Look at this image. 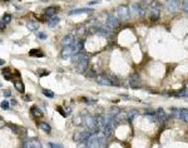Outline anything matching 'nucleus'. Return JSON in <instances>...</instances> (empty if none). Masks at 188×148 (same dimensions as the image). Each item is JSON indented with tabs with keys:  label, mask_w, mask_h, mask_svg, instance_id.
<instances>
[{
	"label": "nucleus",
	"mask_w": 188,
	"mask_h": 148,
	"mask_svg": "<svg viewBox=\"0 0 188 148\" xmlns=\"http://www.w3.org/2000/svg\"><path fill=\"white\" fill-rule=\"evenodd\" d=\"M48 147H52V148H62L63 146L59 144V143H54V142H49L48 143Z\"/></svg>",
	"instance_id": "473e14b6"
},
{
	"label": "nucleus",
	"mask_w": 188,
	"mask_h": 148,
	"mask_svg": "<svg viewBox=\"0 0 188 148\" xmlns=\"http://www.w3.org/2000/svg\"><path fill=\"white\" fill-rule=\"evenodd\" d=\"M83 47H84V43H83V40H80V39L75 40L72 45H65L63 48V50H62V58H64V59L72 58L75 53H78V52L82 50Z\"/></svg>",
	"instance_id": "f257e3e1"
},
{
	"label": "nucleus",
	"mask_w": 188,
	"mask_h": 148,
	"mask_svg": "<svg viewBox=\"0 0 188 148\" xmlns=\"http://www.w3.org/2000/svg\"><path fill=\"white\" fill-rule=\"evenodd\" d=\"M37 35L39 39H47V34H44V33H37Z\"/></svg>",
	"instance_id": "c9c22d12"
},
{
	"label": "nucleus",
	"mask_w": 188,
	"mask_h": 148,
	"mask_svg": "<svg viewBox=\"0 0 188 148\" xmlns=\"http://www.w3.org/2000/svg\"><path fill=\"white\" fill-rule=\"evenodd\" d=\"M96 80L100 85H108V87H119L121 85L119 79H117L113 76H104V74H102V76L96 77Z\"/></svg>",
	"instance_id": "f03ea898"
},
{
	"label": "nucleus",
	"mask_w": 188,
	"mask_h": 148,
	"mask_svg": "<svg viewBox=\"0 0 188 148\" xmlns=\"http://www.w3.org/2000/svg\"><path fill=\"white\" fill-rule=\"evenodd\" d=\"M14 87H15V89L18 90L19 93H24L25 92V87H24V83L21 80H15L14 82Z\"/></svg>",
	"instance_id": "412c9836"
},
{
	"label": "nucleus",
	"mask_w": 188,
	"mask_h": 148,
	"mask_svg": "<svg viewBox=\"0 0 188 148\" xmlns=\"http://www.w3.org/2000/svg\"><path fill=\"white\" fill-rule=\"evenodd\" d=\"M181 6H182V10H183L184 13H188V0H183Z\"/></svg>",
	"instance_id": "c756f323"
},
{
	"label": "nucleus",
	"mask_w": 188,
	"mask_h": 148,
	"mask_svg": "<svg viewBox=\"0 0 188 148\" xmlns=\"http://www.w3.org/2000/svg\"><path fill=\"white\" fill-rule=\"evenodd\" d=\"M3 20L8 24V23H10V20H11V15L10 14H5L4 16H3Z\"/></svg>",
	"instance_id": "72a5a7b5"
},
{
	"label": "nucleus",
	"mask_w": 188,
	"mask_h": 148,
	"mask_svg": "<svg viewBox=\"0 0 188 148\" xmlns=\"http://www.w3.org/2000/svg\"><path fill=\"white\" fill-rule=\"evenodd\" d=\"M2 85H3V84H2V83H0V87H2Z\"/></svg>",
	"instance_id": "79ce46f5"
},
{
	"label": "nucleus",
	"mask_w": 188,
	"mask_h": 148,
	"mask_svg": "<svg viewBox=\"0 0 188 148\" xmlns=\"http://www.w3.org/2000/svg\"><path fill=\"white\" fill-rule=\"evenodd\" d=\"M74 42H75L74 35L69 34V35H65V37L62 39V45H63V47H65V45H72Z\"/></svg>",
	"instance_id": "4468645a"
},
{
	"label": "nucleus",
	"mask_w": 188,
	"mask_h": 148,
	"mask_svg": "<svg viewBox=\"0 0 188 148\" xmlns=\"http://www.w3.org/2000/svg\"><path fill=\"white\" fill-rule=\"evenodd\" d=\"M88 63H89V56H88V55H85L79 63H76V64H75L76 70H78L79 73L85 72V70H87V68H88Z\"/></svg>",
	"instance_id": "1a4fd4ad"
},
{
	"label": "nucleus",
	"mask_w": 188,
	"mask_h": 148,
	"mask_svg": "<svg viewBox=\"0 0 188 148\" xmlns=\"http://www.w3.org/2000/svg\"><path fill=\"white\" fill-rule=\"evenodd\" d=\"M85 76L88 78H93V77H96V72H94V69H88L87 73H85Z\"/></svg>",
	"instance_id": "2f4dec72"
},
{
	"label": "nucleus",
	"mask_w": 188,
	"mask_h": 148,
	"mask_svg": "<svg viewBox=\"0 0 188 148\" xmlns=\"http://www.w3.org/2000/svg\"><path fill=\"white\" fill-rule=\"evenodd\" d=\"M133 9H134V13L138 16H143L144 14H146V9H144V8L142 5H139V4H134Z\"/></svg>",
	"instance_id": "dca6fc26"
},
{
	"label": "nucleus",
	"mask_w": 188,
	"mask_h": 148,
	"mask_svg": "<svg viewBox=\"0 0 188 148\" xmlns=\"http://www.w3.org/2000/svg\"><path fill=\"white\" fill-rule=\"evenodd\" d=\"M88 30L90 31V34H99V35H103V37H110L112 35V31H110L109 29H107L104 27H100V25L92 27Z\"/></svg>",
	"instance_id": "423d86ee"
},
{
	"label": "nucleus",
	"mask_w": 188,
	"mask_h": 148,
	"mask_svg": "<svg viewBox=\"0 0 188 148\" xmlns=\"http://www.w3.org/2000/svg\"><path fill=\"white\" fill-rule=\"evenodd\" d=\"M138 114V112H137L135 109H132V111H129L127 113V119L129 121V122H133V119L135 118V116Z\"/></svg>",
	"instance_id": "a878e982"
},
{
	"label": "nucleus",
	"mask_w": 188,
	"mask_h": 148,
	"mask_svg": "<svg viewBox=\"0 0 188 148\" xmlns=\"http://www.w3.org/2000/svg\"><path fill=\"white\" fill-rule=\"evenodd\" d=\"M23 147H28V148H40L41 144H40V142L38 141V139H35V138H28L27 141L23 143Z\"/></svg>",
	"instance_id": "f8f14e48"
},
{
	"label": "nucleus",
	"mask_w": 188,
	"mask_h": 148,
	"mask_svg": "<svg viewBox=\"0 0 188 148\" xmlns=\"http://www.w3.org/2000/svg\"><path fill=\"white\" fill-rule=\"evenodd\" d=\"M57 111H58L59 113H60V114H62V116H63V117H66V113L64 112V109L62 108V107H57Z\"/></svg>",
	"instance_id": "f704fd0d"
},
{
	"label": "nucleus",
	"mask_w": 188,
	"mask_h": 148,
	"mask_svg": "<svg viewBox=\"0 0 188 148\" xmlns=\"http://www.w3.org/2000/svg\"><path fill=\"white\" fill-rule=\"evenodd\" d=\"M29 55L30 56H38V58H43L45 54L43 53L41 50H39V49H31V50L29 52Z\"/></svg>",
	"instance_id": "4be33fe9"
},
{
	"label": "nucleus",
	"mask_w": 188,
	"mask_h": 148,
	"mask_svg": "<svg viewBox=\"0 0 188 148\" xmlns=\"http://www.w3.org/2000/svg\"><path fill=\"white\" fill-rule=\"evenodd\" d=\"M93 9L90 8H80V9H75V10H72L69 13V15H76V14H84V13H92Z\"/></svg>",
	"instance_id": "a211bd4d"
},
{
	"label": "nucleus",
	"mask_w": 188,
	"mask_h": 148,
	"mask_svg": "<svg viewBox=\"0 0 188 148\" xmlns=\"http://www.w3.org/2000/svg\"><path fill=\"white\" fill-rule=\"evenodd\" d=\"M74 124H76V126L84 124V119H83V117H82V116H79V117H74Z\"/></svg>",
	"instance_id": "cd10ccee"
},
{
	"label": "nucleus",
	"mask_w": 188,
	"mask_h": 148,
	"mask_svg": "<svg viewBox=\"0 0 188 148\" xmlns=\"http://www.w3.org/2000/svg\"><path fill=\"white\" fill-rule=\"evenodd\" d=\"M119 19H118V16H115V15H108L107 16V25L109 27V28H112V29H115V28H118L119 27Z\"/></svg>",
	"instance_id": "9d476101"
},
{
	"label": "nucleus",
	"mask_w": 188,
	"mask_h": 148,
	"mask_svg": "<svg viewBox=\"0 0 188 148\" xmlns=\"http://www.w3.org/2000/svg\"><path fill=\"white\" fill-rule=\"evenodd\" d=\"M117 15H118V18L121 19V20H128L131 18V9L128 8L127 5H118L117 6Z\"/></svg>",
	"instance_id": "20e7f679"
},
{
	"label": "nucleus",
	"mask_w": 188,
	"mask_h": 148,
	"mask_svg": "<svg viewBox=\"0 0 188 148\" xmlns=\"http://www.w3.org/2000/svg\"><path fill=\"white\" fill-rule=\"evenodd\" d=\"M99 3H100V0H93V2L88 3V5H89V6H92V5H96V4H99Z\"/></svg>",
	"instance_id": "e433bc0d"
},
{
	"label": "nucleus",
	"mask_w": 188,
	"mask_h": 148,
	"mask_svg": "<svg viewBox=\"0 0 188 148\" xmlns=\"http://www.w3.org/2000/svg\"><path fill=\"white\" fill-rule=\"evenodd\" d=\"M168 95L179 97V98H182V97H188V84H187L182 90H179V92H169Z\"/></svg>",
	"instance_id": "ddd939ff"
},
{
	"label": "nucleus",
	"mask_w": 188,
	"mask_h": 148,
	"mask_svg": "<svg viewBox=\"0 0 188 148\" xmlns=\"http://www.w3.org/2000/svg\"><path fill=\"white\" fill-rule=\"evenodd\" d=\"M27 27L30 29V30H38V28H39V23L38 21H28L27 23Z\"/></svg>",
	"instance_id": "393cba45"
},
{
	"label": "nucleus",
	"mask_w": 188,
	"mask_h": 148,
	"mask_svg": "<svg viewBox=\"0 0 188 148\" xmlns=\"http://www.w3.org/2000/svg\"><path fill=\"white\" fill-rule=\"evenodd\" d=\"M6 124V123H5V121L4 119H2V118H0V128H3L4 126Z\"/></svg>",
	"instance_id": "ea45409f"
},
{
	"label": "nucleus",
	"mask_w": 188,
	"mask_h": 148,
	"mask_svg": "<svg viewBox=\"0 0 188 148\" xmlns=\"http://www.w3.org/2000/svg\"><path fill=\"white\" fill-rule=\"evenodd\" d=\"M30 113H31V116H33L34 118H39V117L43 116V112L38 108L37 105H33V107H31V108H30Z\"/></svg>",
	"instance_id": "6ab92c4d"
},
{
	"label": "nucleus",
	"mask_w": 188,
	"mask_h": 148,
	"mask_svg": "<svg viewBox=\"0 0 188 148\" xmlns=\"http://www.w3.org/2000/svg\"><path fill=\"white\" fill-rule=\"evenodd\" d=\"M4 64H5V62L3 59H0V65H4Z\"/></svg>",
	"instance_id": "a19ab883"
},
{
	"label": "nucleus",
	"mask_w": 188,
	"mask_h": 148,
	"mask_svg": "<svg viewBox=\"0 0 188 148\" xmlns=\"http://www.w3.org/2000/svg\"><path fill=\"white\" fill-rule=\"evenodd\" d=\"M2 73H3L4 79H6V80H13V79H14V76H13V73H10V69H9V68L4 69Z\"/></svg>",
	"instance_id": "5701e85b"
},
{
	"label": "nucleus",
	"mask_w": 188,
	"mask_h": 148,
	"mask_svg": "<svg viewBox=\"0 0 188 148\" xmlns=\"http://www.w3.org/2000/svg\"><path fill=\"white\" fill-rule=\"evenodd\" d=\"M0 107H2V108L3 109H9L10 108V104H9V102H8V101H4V102H2V103H0Z\"/></svg>",
	"instance_id": "7c9ffc66"
},
{
	"label": "nucleus",
	"mask_w": 188,
	"mask_h": 148,
	"mask_svg": "<svg viewBox=\"0 0 188 148\" xmlns=\"http://www.w3.org/2000/svg\"><path fill=\"white\" fill-rule=\"evenodd\" d=\"M58 23H59V18H57V16H52V19L48 21V25H49L50 28H53V27L57 25Z\"/></svg>",
	"instance_id": "bb28decb"
},
{
	"label": "nucleus",
	"mask_w": 188,
	"mask_h": 148,
	"mask_svg": "<svg viewBox=\"0 0 188 148\" xmlns=\"http://www.w3.org/2000/svg\"><path fill=\"white\" fill-rule=\"evenodd\" d=\"M179 118H181L183 122L188 123V108L179 109Z\"/></svg>",
	"instance_id": "aec40b11"
},
{
	"label": "nucleus",
	"mask_w": 188,
	"mask_h": 148,
	"mask_svg": "<svg viewBox=\"0 0 188 148\" xmlns=\"http://www.w3.org/2000/svg\"><path fill=\"white\" fill-rule=\"evenodd\" d=\"M85 55H87V54H85V53H83L82 50H80V52H78V53H75V54H74V55L72 56V60H73V64L75 65L76 63H79V62H80V60H82V59L84 58V56H85Z\"/></svg>",
	"instance_id": "2eb2a0df"
},
{
	"label": "nucleus",
	"mask_w": 188,
	"mask_h": 148,
	"mask_svg": "<svg viewBox=\"0 0 188 148\" xmlns=\"http://www.w3.org/2000/svg\"><path fill=\"white\" fill-rule=\"evenodd\" d=\"M6 27V23L4 20H0V29H4Z\"/></svg>",
	"instance_id": "4c0bfd02"
},
{
	"label": "nucleus",
	"mask_w": 188,
	"mask_h": 148,
	"mask_svg": "<svg viewBox=\"0 0 188 148\" xmlns=\"http://www.w3.org/2000/svg\"><path fill=\"white\" fill-rule=\"evenodd\" d=\"M58 8L57 6H49V8H47V9H45V15L47 16H49V18H52V16H55V14L58 13Z\"/></svg>",
	"instance_id": "f3484780"
},
{
	"label": "nucleus",
	"mask_w": 188,
	"mask_h": 148,
	"mask_svg": "<svg viewBox=\"0 0 188 148\" xmlns=\"http://www.w3.org/2000/svg\"><path fill=\"white\" fill-rule=\"evenodd\" d=\"M39 128H40L41 130H44L45 133H50V130H52V127H50L47 122H41V123H39Z\"/></svg>",
	"instance_id": "b1692460"
},
{
	"label": "nucleus",
	"mask_w": 188,
	"mask_h": 148,
	"mask_svg": "<svg viewBox=\"0 0 188 148\" xmlns=\"http://www.w3.org/2000/svg\"><path fill=\"white\" fill-rule=\"evenodd\" d=\"M128 83H129V85L133 89L141 88V78L138 76V73H132L129 76V78H128Z\"/></svg>",
	"instance_id": "6e6552de"
},
{
	"label": "nucleus",
	"mask_w": 188,
	"mask_h": 148,
	"mask_svg": "<svg viewBox=\"0 0 188 148\" xmlns=\"http://www.w3.org/2000/svg\"><path fill=\"white\" fill-rule=\"evenodd\" d=\"M4 95H5V97H11V92H10V90H5V92H4Z\"/></svg>",
	"instance_id": "58836bf2"
},
{
	"label": "nucleus",
	"mask_w": 188,
	"mask_h": 148,
	"mask_svg": "<svg viewBox=\"0 0 188 148\" xmlns=\"http://www.w3.org/2000/svg\"><path fill=\"white\" fill-rule=\"evenodd\" d=\"M84 124H85V127H87V129L90 130V132H93V133L99 132L98 128H97V121H96V117H93V116L85 117V118H84Z\"/></svg>",
	"instance_id": "39448f33"
},
{
	"label": "nucleus",
	"mask_w": 188,
	"mask_h": 148,
	"mask_svg": "<svg viewBox=\"0 0 188 148\" xmlns=\"http://www.w3.org/2000/svg\"><path fill=\"white\" fill-rule=\"evenodd\" d=\"M154 117H156V119H157V122H159V123H164V122L167 121V118H168L167 113L164 112L163 108H158V109L154 112Z\"/></svg>",
	"instance_id": "9b49d317"
},
{
	"label": "nucleus",
	"mask_w": 188,
	"mask_h": 148,
	"mask_svg": "<svg viewBox=\"0 0 188 148\" xmlns=\"http://www.w3.org/2000/svg\"><path fill=\"white\" fill-rule=\"evenodd\" d=\"M93 134V132H90V130H80V132H75L74 136H73V139L74 142L76 143H85L89 139V137Z\"/></svg>",
	"instance_id": "7ed1b4c3"
},
{
	"label": "nucleus",
	"mask_w": 188,
	"mask_h": 148,
	"mask_svg": "<svg viewBox=\"0 0 188 148\" xmlns=\"http://www.w3.org/2000/svg\"><path fill=\"white\" fill-rule=\"evenodd\" d=\"M43 93H44V95H45V97L54 98V93L52 92V90H49V89H43Z\"/></svg>",
	"instance_id": "c85d7f7f"
},
{
	"label": "nucleus",
	"mask_w": 188,
	"mask_h": 148,
	"mask_svg": "<svg viewBox=\"0 0 188 148\" xmlns=\"http://www.w3.org/2000/svg\"><path fill=\"white\" fill-rule=\"evenodd\" d=\"M181 5H182L181 0H166V8L170 13H177Z\"/></svg>",
	"instance_id": "0eeeda50"
}]
</instances>
